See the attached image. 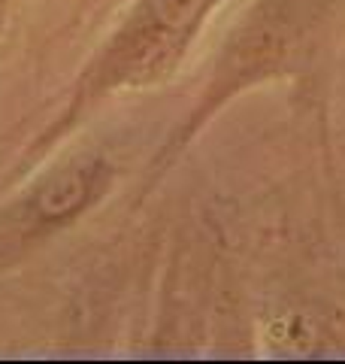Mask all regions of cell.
Returning a JSON list of instances; mask_svg holds the SVG:
<instances>
[{"mask_svg": "<svg viewBox=\"0 0 345 364\" xmlns=\"http://www.w3.org/2000/svg\"><path fill=\"white\" fill-rule=\"evenodd\" d=\"M106 182V170L97 161L88 164H73L61 170L58 176L45 179L43 186L33 191L31 210L37 213L40 222H64L76 215L82 207H88V200L97 195Z\"/></svg>", "mask_w": 345, "mask_h": 364, "instance_id": "7a4b0ae2", "label": "cell"}, {"mask_svg": "<svg viewBox=\"0 0 345 364\" xmlns=\"http://www.w3.org/2000/svg\"><path fill=\"white\" fill-rule=\"evenodd\" d=\"M212 0H143L100 61L103 85H146L185 52Z\"/></svg>", "mask_w": 345, "mask_h": 364, "instance_id": "6da1fadb", "label": "cell"}]
</instances>
